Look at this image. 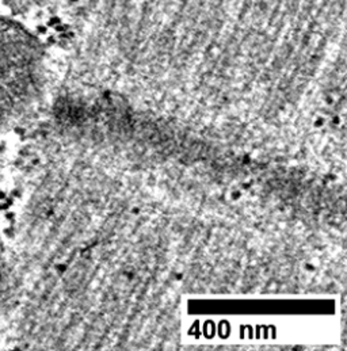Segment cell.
Returning <instances> with one entry per match:
<instances>
[{
    "label": "cell",
    "instance_id": "7a4b0ae2",
    "mask_svg": "<svg viewBox=\"0 0 347 351\" xmlns=\"http://www.w3.org/2000/svg\"><path fill=\"white\" fill-rule=\"evenodd\" d=\"M12 273L7 258L5 247L0 237V308L11 298L12 294Z\"/></svg>",
    "mask_w": 347,
    "mask_h": 351
},
{
    "label": "cell",
    "instance_id": "6da1fadb",
    "mask_svg": "<svg viewBox=\"0 0 347 351\" xmlns=\"http://www.w3.org/2000/svg\"><path fill=\"white\" fill-rule=\"evenodd\" d=\"M45 87V53L19 23L0 16V130L27 116Z\"/></svg>",
    "mask_w": 347,
    "mask_h": 351
}]
</instances>
